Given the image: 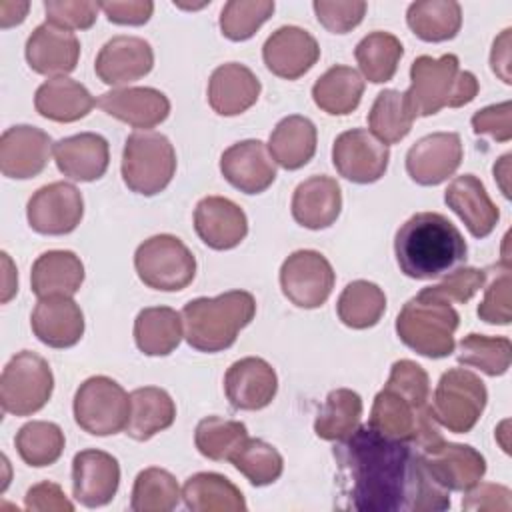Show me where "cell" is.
I'll use <instances>...</instances> for the list:
<instances>
[{
  "mask_svg": "<svg viewBox=\"0 0 512 512\" xmlns=\"http://www.w3.org/2000/svg\"><path fill=\"white\" fill-rule=\"evenodd\" d=\"M278 390L274 368L258 356H246L230 364L224 374V392L236 410H262Z\"/></svg>",
  "mask_w": 512,
  "mask_h": 512,
  "instance_id": "cell-23",
  "label": "cell"
},
{
  "mask_svg": "<svg viewBox=\"0 0 512 512\" xmlns=\"http://www.w3.org/2000/svg\"><path fill=\"white\" fill-rule=\"evenodd\" d=\"M30 326L42 344L70 348L84 334V314L72 296H46L34 306Z\"/></svg>",
  "mask_w": 512,
  "mask_h": 512,
  "instance_id": "cell-26",
  "label": "cell"
},
{
  "mask_svg": "<svg viewBox=\"0 0 512 512\" xmlns=\"http://www.w3.org/2000/svg\"><path fill=\"white\" fill-rule=\"evenodd\" d=\"M424 458L434 480L448 492H468L486 474L484 456L468 444L446 442L440 438L424 448Z\"/></svg>",
  "mask_w": 512,
  "mask_h": 512,
  "instance_id": "cell-17",
  "label": "cell"
},
{
  "mask_svg": "<svg viewBox=\"0 0 512 512\" xmlns=\"http://www.w3.org/2000/svg\"><path fill=\"white\" fill-rule=\"evenodd\" d=\"M318 22L332 34H346L352 28H356L364 14L368 4L360 0L352 2H328V0H316L312 4Z\"/></svg>",
  "mask_w": 512,
  "mask_h": 512,
  "instance_id": "cell-52",
  "label": "cell"
},
{
  "mask_svg": "<svg viewBox=\"0 0 512 512\" xmlns=\"http://www.w3.org/2000/svg\"><path fill=\"white\" fill-rule=\"evenodd\" d=\"M254 314L256 300L246 290H228L214 298H194L180 312L184 338L198 352L230 348Z\"/></svg>",
  "mask_w": 512,
  "mask_h": 512,
  "instance_id": "cell-4",
  "label": "cell"
},
{
  "mask_svg": "<svg viewBox=\"0 0 512 512\" xmlns=\"http://www.w3.org/2000/svg\"><path fill=\"white\" fill-rule=\"evenodd\" d=\"M176 418V404L170 394L158 386H142L130 392V414L124 432L138 440H150L170 428Z\"/></svg>",
  "mask_w": 512,
  "mask_h": 512,
  "instance_id": "cell-33",
  "label": "cell"
},
{
  "mask_svg": "<svg viewBox=\"0 0 512 512\" xmlns=\"http://www.w3.org/2000/svg\"><path fill=\"white\" fill-rule=\"evenodd\" d=\"M336 274L316 250H296L280 266L282 294L298 308H318L332 294Z\"/></svg>",
  "mask_w": 512,
  "mask_h": 512,
  "instance_id": "cell-12",
  "label": "cell"
},
{
  "mask_svg": "<svg viewBox=\"0 0 512 512\" xmlns=\"http://www.w3.org/2000/svg\"><path fill=\"white\" fill-rule=\"evenodd\" d=\"M462 508L476 510V512H494V510L508 512L512 508V492L502 484L478 482L474 488H470L468 496L462 500Z\"/></svg>",
  "mask_w": 512,
  "mask_h": 512,
  "instance_id": "cell-54",
  "label": "cell"
},
{
  "mask_svg": "<svg viewBox=\"0 0 512 512\" xmlns=\"http://www.w3.org/2000/svg\"><path fill=\"white\" fill-rule=\"evenodd\" d=\"M26 510L34 512H72L74 504L66 498L64 490L54 482H40L26 492Z\"/></svg>",
  "mask_w": 512,
  "mask_h": 512,
  "instance_id": "cell-55",
  "label": "cell"
},
{
  "mask_svg": "<svg viewBox=\"0 0 512 512\" xmlns=\"http://www.w3.org/2000/svg\"><path fill=\"white\" fill-rule=\"evenodd\" d=\"M510 28H506L496 40H494V46H492V52H490V66H492V72L496 76H500V80L504 84H510L512 82V76H510Z\"/></svg>",
  "mask_w": 512,
  "mask_h": 512,
  "instance_id": "cell-57",
  "label": "cell"
},
{
  "mask_svg": "<svg viewBox=\"0 0 512 512\" xmlns=\"http://www.w3.org/2000/svg\"><path fill=\"white\" fill-rule=\"evenodd\" d=\"M100 10L106 14V18L120 26H142L150 20L154 12V4L148 0H112V2H100Z\"/></svg>",
  "mask_w": 512,
  "mask_h": 512,
  "instance_id": "cell-56",
  "label": "cell"
},
{
  "mask_svg": "<svg viewBox=\"0 0 512 512\" xmlns=\"http://www.w3.org/2000/svg\"><path fill=\"white\" fill-rule=\"evenodd\" d=\"M26 62L42 76H66L70 74L80 58V42L74 32L44 22L34 28L26 40Z\"/></svg>",
  "mask_w": 512,
  "mask_h": 512,
  "instance_id": "cell-21",
  "label": "cell"
},
{
  "mask_svg": "<svg viewBox=\"0 0 512 512\" xmlns=\"http://www.w3.org/2000/svg\"><path fill=\"white\" fill-rule=\"evenodd\" d=\"M458 324L460 316L450 304L418 292L398 312L396 334L420 356L446 358L454 352Z\"/></svg>",
  "mask_w": 512,
  "mask_h": 512,
  "instance_id": "cell-6",
  "label": "cell"
},
{
  "mask_svg": "<svg viewBox=\"0 0 512 512\" xmlns=\"http://www.w3.org/2000/svg\"><path fill=\"white\" fill-rule=\"evenodd\" d=\"M182 490L176 478L164 468L142 470L132 486L130 508L134 512H170L178 506Z\"/></svg>",
  "mask_w": 512,
  "mask_h": 512,
  "instance_id": "cell-44",
  "label": "cell"
},
{
  "mask_svg": "<svg viewBox=\"0 0 512 512\" xmlns=\"http://www.w3.org/2000/svg\"><path fill=\"white\" fill-rule=\"evenodd\" d=\"M388 160V146L364 128L342 132L332 146V164L336 172L356 184H372L380 180L388 168Z\"/></svg>",
  "mask_w": 512,
  "mask_h": 512,
  "instance_id": "cell-14",
  "label": "cell"
},
{
  "mask_svg": "<svg viewBox=\"0 0 512 512\" xmlns=\"http://www.w3.org/2000/svg\"><path fill=\"white\" fill-rule=\"evenodd\" d=\"M120 486V464L104 450H82L72 460V494L86 508L108 504Z\"/></svg>",
  "mask_w": 512,
  "mask_h": 512,
  "instance_id": "cell-19",
  "label": "cell"
},
{
  "mask_svg": "<svg viewBox=\"0 0 512 512\" xmlns=\"http://www.w3.org/2000/svg\"><path fill=\"white\" fill-rule=\"evenodd\" d=\"M138 278L154 290H184L196 276V258L190 248L172 234H156L134 252Z\"/></svg>",
  "mask_w": 512,
  "mask_h": 512,
  "instance_id": "cell-8",
  "label": "cell"
},
{
  "mask_svg": "<svg viewBox=\"0 0 512 512\" xmlns=\"http://www.w3.org/2000/svg\"><path fill=\"white\" fill-rule=\"evenodd\" d=\"M414 118L416 114L410 106L406 92L388 88L376 96L368 112V126H370V132L388 146L408 136V132L412 130Z\"/></svg>",
  "mask_w": 512,
  "mask_h": 512,
  "instance_id": "cell-39",
  "label": "cell"
},
{
  "mask_svg": "<svg viewBox=\"0 0 512 512\" xmlns=\"http://www.w3.org/2000/svg\"><path fill=\"white\" fill-rule=\"evenodd\" d=\"M428 400L426 370L414 360H398L392 364L388 382L374 398L368 426L384 436L410 440L424 450L442 438Z\"/></svg>",
  "mask_w": 512,
  "mask_h": 512,
  "instance_id": "cell-2",
  "label": "cell"
},
{
  "mask_svg": "<svg viewBox=\"0 0 512 512\" xmlns=\"http://www.w3.org/2000/svg\"><path fill=\"white\" fill-rule=\"evenodd\" d=\"M14 444L20 458L28 466L42 468L54 464L62 456L66 440L58 424L46 420H32L18 430Z\"/></svg>",
  "mask_w": 512,
  "mask_h": 512,
  "instance_id": "cell-43",
  "label": "cell"
},
{
  "mask_svg": "<svg viewBox=\"0 0 512 512\" xmlns=\"http://www.w3.org/2000/svg\"><path fill=\"white\" fill-rule=\"evenodd\" d=\"M406 22L424 42H444L458 34L462 8L454 0H418L408 6Z\"/></svg>",
  "mask_w": 512,
  "mask_h": 512,
  "instance_id": "cell-38",
  "label": "cell"
},
{
  "mask_svg": "<svg viewBox=\"0 0 512 512\" xmlns=\"http://www.w3.org/2000/svg\"><path fill=\"white\" fill-rule=\"evenodd\" d=\"M30 4L28 2H14V0H2L0 2V26L10 28L20 22H24L26 12Z\"/></svg>",
  "mask_w": 512,
  "mask_h": 512,
  "instance_id": "cell-58",
  "label": "cell"
},
{
  "mask_svg": "<svg viewBox=\"0 0 512 512\" xmlns=\"http://www.w3.org/2000/svg\"><path fill=\"white\" fill-rule=\"evenodd\" d=\"M260 96V80L238 62L218 66L208 80V104L220 116H238L252 108Z\"/></svg>",
  "mask_w": 512,
  "mask_h": 512,
  "instance_id": "cell-29",
  "label": "cell"
},
{
  "mask_svg": "<svg viewBox=\"0 0 512 512\" xmlns=\"http://www.w3.org/2000/svg\"><path fill=\"white\" fill-rule=\"evenodd\" d=\"M154 66V50L150 42L138 36H114L98 52L94 70L96 76L116 88L140 80Z\"/></svg>",
  "mask_w": 512,
  "mask_h": 512,
  "instance_id": "cell-18",
  "label": "cell"
},
{
  "mask_svg": "<svg viewBox=\"0 0 512 512\" xmlns=\"http://www.w3.org/2000/svg\"><path fill=\"white\" fill-rule=\"evenodd\" d=\"M248 438V430L238 420H226L220 416H206L198 422L194 432V444L204 458L230 460L236 448Z\"/></svg>",
  "mask_w": 512,
  "mask_h": 512,
  "instance_id": "cell-47",
  "label": "cell"
},
{
  "mask_svg": "<svg viewBox=\"0 0 512 512\" xmlns=\"http://www.w3.org/2000/svg\"><path fill=\"white\" fill-rule=\"evenodd\" d=\"M444 202L458 214L474 238H486L500 220L498 206L474 174L456 176L444 192Z\"/></svg>",
  "mask_w": 512,
  "mask_h": 512,
  "instance_id": "cell-28",
  "label": "cell"
},
{
  "mask_svg": "<svg viewBox=\"0 0 512 512\" xmlns=\"http://www.w3.org/2000/svg\"><path fill=\"white\" fill-rule=\"evenodd\" d=\"M130 394L108 376L84 380L74 394V420L92 436H110L126 428Z\"/></svg>",
  "mask_w": 512,
  "mask_h": 512,
  "instance_id": "cell-11",
  "label": "cell"
},
{
  "mask_svg": "<svg viewBox=\"0 0 512 512\" xmlns=\"http://www.w3.org/2000/svg\"><path fill=\"white\" fill-rule=\"evenodd\" d=\"M404 54L402 42L390 32H370L366 34L354 50L356 62L364 78L372 84H382L394 78L398 62Z\"/></svg>",
  "mask_w": 512,
  "mask_h": 512,
  "instance_id": "cell-40",
  "label": "cell"
},
{
  "mask_svg": "<svg viewBox=\"0 0 512 512\" xmlns=\"http://www.w3.org/2000/svg\"><path fill=\"white\" fill-rule=\"evenodd\" d=\"M96 100L88 88L68 76L42 82L34 94V108L40 116L54 122H76L90 114Z\"/></svg>",
  "mask_w": 512,
  "mask_h": 512,
  "instance_id": "cell-32",
  "label": "cell"
},
{
  "mask_svg": "<svg viewBox=\"0 0 512 512\" xmlns=\"http://www.w3.org/2000/svg\"><path fill=\"white\" fill-rule=\"evenodd\" d=\"M462 156V140L456 132L426 134L406 152V172L420 186H438L458 170Z\"/></svg>",
  "mask_w": 512,
  "mask_h": 512,
  "instance_id": "cell-15",
  "label": "cell"
},
{
  "mask_svg": "<svg viewBox=\"0 0 512 512\" xmlns=\"http://www.w3.org/2000/svg\"><path fill=\"white\" fill-rule=\"evenodd\" d=\"M364 94L362 76L344 64L328 68L312 86L314 104L332 116H346L354 112Z\"/></svg>",
  "mask_w": 512,
  "mask_h": 512,
  "instance_id": "cell-37",
  "label": "cell"
},
{
  "mask_svg": "<svg viewBox=\"0 0 512 512\" xmlns=\"http://www.w3.org/2000/svg\"><path fill=\"white\" fill-rule=\"evenodd\" d=\"M84 282V264L70 250L40 254L30 272V286L38 298L74 296Z\"/></svg>",
  "mask_w": 512,
  "mask_h": 512,
  "instance_id": "cell-31",
  "label": "cell"
},
{
  "mask_svg": "<svg viewBox=\"0 0 512 512\" xmlns=\"http://www.w3.org/2000/svg\"><path fill=\"white\" fill-rule=\"evenodd\" d=\"M272 12V0H230L220 12V30L228 40H248L272 16Z\"/></svg>",
  "mask_w": 512,
  "mask_h": 512,
  "instance_id": "cell-48",
  "label": "cell"
},
{
  "mask_svg": "<svg viewBox=\"0 0 512 512\" xmlns=\"http://www.w3.org/2000/svg\"><path fill=\"white\" fill-rule=\"evenodd\" d=\"M58 170L76 182H92L106 174L110 164V148L104 136L96 132H80L62 138L52 148Z\"/></svg>",
  "mask_w": 512,
  "mask_h": 512,
  "instance_id": "cell-27",
  "label": "cell"
},
{
  "mask_svg": "<svg viewBox=\"0 0 512 512\" xmlns=\"http://www.w3.org/2000/svg\"><path fill=\"white\" fill-rule=\"evenodd\" d=\"M230 462L252 486H268L284 470L280 452L260 438H246L230 456Z\"/></svg>",
  "mask_w": 512,
  "mask_h": 512,
  "instance_id": "cell-45",
  "label": "cell"
},
{
  "mask_svg": "<svg viewBox=\"0 0 512 512\" xmlns=\"http://www.w3.org/2000/svg\"><path fill=\"white\" fill-rule=\"evenodd\" d=\"M194 230L212 250H232L248 234L244 210L224 196H206L194 208Z\"/></svg>",
  "mask_w": 512,
  "mask_h": 512,
  "instance_id": "cell-22",
  "label": "cell"
},
{
  "mask_svg": "<svg viewBox=\"0 0 512 512\" xmlns=\"http://www.w3.org/2000/svg\"><path fill=\"white\" fill-rule=\"evenodd\" d=\"M52 138L28 124L10 126L0 136V170L6 178L28 180L38 176L52 152Z\"/></svg>",
  "mask_w": 512,
  "mask_h": 512,
  "instance_id": "cell-16",
  "label": "cell"
},
{
  "mask_svg": "<svg viewBox=\"0 0 512 512\" xmlns=\"http://www.w3.org/2000/svg\"><path fill=\"white\" fill-rule=\"evenodd\" d=\"M458 362L488 376H502L512 362V344L506 336L468 334L458 344Z\"/></svg>",
  "mask_w": 512,
  "mask_h": 512,
  "instance_id": "cell-46",
  "label": "cell"
},
{
  "mask_svg": "<svg viewBox=\"0 0 512 512\" xmlns=\"http://www.w3.org/2000/svg\"><path fill=\"white\" fill-rule=\"evenodd\" d=\"M100 2L92 0H46V22L66 30H88L96 22Z\"/></svg>",
  "mask_w": 512,
  "mask_h": 512,
  "instance_id": "cell-51",
  "label": "cell"
},
{
  "mask_svg": "<svg viewBox=\"0 0 512 512\" xmlns=\"http://www.w3.org/2000/svg\"><path fill=\"white\" fill-rule=\"evenodd\" d=\"M54 390L50 364L36 352L14 354L0 376L2 410L14 416H30L42 410Z\"/></svg>",
  "mask_w": 512,
  "mask_h": 512,
  "instance_id": "cell-9",
  "label": "cell"
},
{
  "mask_svg": "<svg viewBox=\"0 0 512 512\" xmlns=\"http://www.w3.org/2000/svg\"><path fill=\"white\" fill-rule=\"evenodd\" d=\"M342 210L340 184L330 176H310L292 196V216L308 230H322L336 222Z\"/></svg>",
  "mask_w": 512,
  "mask_h": 512,
  "instance_id": "cell-30",
  "label": "cell"
},
{
  "mask_svg": "<svg viewBox=\"0 0 512 512\" xmlns=\"http://www.w3.org/2000/svg\"><path fill=\"white\" fill-rule=\"evenodd\" d=\"M262 58L272 74L296 80L318 62L320 46L304 28L280 26L266 38Z\"/></svg>",
  "mask_w": 512,
  "mask_h": 512,
  "instance_id": "cell-20",
  "label": "cell"
},
{
  "mask_svg": "<svg viewBox=\"0 0 512 512\" xmlns=\"http://www.w3.org/2000/svg\"><path fill=\"white\" fill-rule=\"evenodd\" d=\"M486 400L488 390L480 376L466 368H450L440 376L430 408L440 426L466 434L480 420Z\"/></svg>",
  "mask_w": 512,
  "mask_h": 512,
  "instance_id": "cell-10",
  "label": "cell"
},
{
  "mask_svg": "<svg viewBox=\"0 0 512 512\" xmlns=\"http://www.w3.org/2000/svg\"><path fill=\"white\" fill-rule=\"evenodd\" d=\"M490 276L488 282H484V298L478 304V316L486 324H500L508 326L512 320V310H510V264H496L492 272L486 270Z\"/></svg>",
  "mask_w": 512,
  "mask_h": 512,
  "instance_id": "cell-49",
  "label": "cell"
},
{
  "mask_svg": "<svg viewBox=\"0 0 512 512\" xmlns=\"http://www.w3.org/2000/svg\"><path fill=\"white\" fill-rule=\"evenodd\" d=\"M84 216L80 190L70 182H52L38 188L26 206V218L34 232L64 236L78 228Z\"/></svg>",
  "mask_w": 512,
  "mask_h": 512,
  "instance_id": "cell-13",
  "label": "cell"
},
{
  "mask_svg": "<svg viewBox=\"0 0 512 512\" xmlns=\"http://www.w3.org/2000/svg\"><path fill=\"white\" fill-rule=\"evenodd\" d=\"M96 104L110 116L132 128L150 130L170 114V100L164 92L150 86H124L104 92Z\"/></svg>",
  "mask_w": 512,
  "mask_h": 512,
  "instance_id": "cell-25",
  "label": "cell"
},
{
  "mask_svg": "<svg viewBox=\"0 0 512 512\" xmlns=\"http://www.w3.org/2000/svg\"><path fill=\"white\" fill-rule=\"evenodd\" d=\"M184 336L182 316L168 306H152L134 320V342L146 356H168Z\"/></svg>",
  "mask_w": 512,
  "mask_h": 512,
  "instance_id": "cell-35",
  "label": "cell"
},
{
  "mask_svg": "<svg viewBox=\"0 0 512 512\" xmlns=\"http://www.w3.org/2000/svg\"><path fill=\"white\" fill-rule=\"evenodd\" d=\"M222 176L244 194H260L276 180L274 160L260 140H242L220 156Z\"/></svg>",
  "mask_w": 512,
  "mask_h": 512,
  "instance_id": "cell-24",
  "label": "cell"
},
{
  "mask_svg": "<svg viewBox=\"0 0 512 512\" xmlns=\"http://www.w3.org/2000/svg\"><path fill=\"white\" fill-rule=\"evenodd\" d=\"M362 416V398L350 388L332 390L318 410L314 432L318 438L338 442L358 428Z\"/></svg>",
  "mask_w": 512,
  "mask_h": 512,
  "instance_id": "cell-41",
  "label": "cell"
},
{
  "mask_svg": "<svg viewBox=\"0 0 512 512\" xmlns=\"http://www.w3.org/2000/svg\"><path fill=\"white\" fill-rule=\"evenodd\" d=\"M472 128L478 136H490L498 142L512 138V104L504 100L500 104L486 106L472 116Z\"/></svg>",
  "mask_w": 512,
  "mask_h": 512,
  "instance_id": "cell-53",
  "label": "cell"
},
{
  "mask_svg": "<svg viewBox=\"0 0 512 512\" xmlns=\"http://www.w3.org/2000/svg\"><path fill=\"white\" fill-rule=\"evenodd\" d=\"M386 310V296L382 288L368 280L350 282L338 296L336 312L344 326L364 330L382 318Z\"/></svg>",
  "mask_w": 512,
  "mask_h": 512,
  "instance_id": "cell-42",
  "label": "cell"
},
{
  "mask_svg": "<svg viewBox=\"0 0 512 512\" xmlns=\"http://www.w3.org/2000/svg\"><path fill=\"white\" fill-rule=\"evenodd\" d=\"M122 180L142 196L162 192L174 178L176 152L172 142L154 130L132 132L122 150Z\"/></svg>",
  "mask_w": 512,
  "mask_h": 512,
  "instance_id": "cell-7",
  "label": "cell"
},
{
  "mask_svg": "<svg viewBox=\"0 0 512 512\" xmlns=\"http://www.w3.org/2000/svg\"><path fill=\"white\" fill-rule=\"evenodd\" d=\"M466 240L460 230L438 212H418L396 232L394 254L400 272L414 280L446 276L466 260Z\"/></svg>",
  "mask_w": 512,
  "mask_h": 512,
  "instance_id": "cell-3",
  "label": "cell"
},
{
  "mask_svg": "<svg viewBox=\"0 0 512 512\" xmlns=\"http://www.w3.org/2000/svg\"><path fill=\"white\" fill-rule=\"evenodd\" d=\"M334 446L346 508L356 512H440L450 492L430 474L424 450L410 442L356 428Z\"/></svg>",
  "mask_w": 512,
  "mask_h": 512,
  "instance_id": "cell-1",
  "label": "cell"
},
{
  "mask_svg": "<svg viewBox=\"0 0 512 512\" xmlns=\"http://www.w3.org/2000/svg\"><path fill=\"white\" fill-rule=\"evenodd\" d=\"M2 262H4V288H2V302L6 304L18 290V276L12 266V260L6 252H2Z\"/></svg>",
  "mask_w": 512,
  "mask_h": 512,
  "instance_id": "cell-59",
  "label": "cell"
},
{
  "mask_svg": "<svg viewBox=\"0 0 512 512\" xmlns=\"http://www.w3.org/2000/svg\"><path fill=\"white\" fill-rule=\"evenodd\" d=\"M478 94V80L460 68L454 54L440 58L418 56L410 66V88L406 96L416 116H432L442 108H460Z\"/></svg>",
  "mask_w": 512,
  "mask_h": 512,
  "instance_id": "cell-5",
  "label": "cell"
},
{
  "mask_svg": "<svg viewBox=\"0 0 512 512\" xmlns=\"http://www.w3.org/2000/svg\"><path fill=\"white\" fill-rule=\"evenodd\" d=\"M510 158L512 154H504L496 164H494V178L500 184V190L506 198H510V188H508V176H510Z\"/></svg>",
  "mask_w": 512,
  "mask_h": 512,
  "instance_id": "cell-60",
  "label": "cell"
},
{
  "mask_svg": "<svg viewBox=\"0 0 512 512\" xmlns=\"http://www.w3.org/2000/svg\"><path fill=\"white\" fill-rule=\"evenodd\" d=\"M488 274L486 270H478V268H456L452 272H448L442 282L434 284V286H426L420 292H424L426 296L438 298L446 304L458 302V304H466L486 282Z\"/></svg>",
  "mask_w": 512,
  "mask_h": 512,
  "instance_id": "cell-50",
  "label": "cell"
},
{
  "mask_svg": "<svg viewBox=\"0 0 512 512\" xmlns=\"http://www.w3.org/2000/svg\"><path fill=\"white\" fill-rule=\"evenodd\" d=\"M318 132L310 118L292 114L282 118L270 134L268 152L276 164L286 170H298L308 164L316 152Z\"/></svg>",
  "mask_w": 512,
  "mask_h": 512,
  "instance_id": "cell-34",
  "label": "cell"
},
{
  "mask_svg": "<svg viewBox=\"0 0 512 512\" xmlns=\"http://www.w3.org/2000/svg\"><path fill=\"white\" fill-rule=\"evenodd\" d=\"M182 500L192 512H244L246 502L236 484L216 472H198L182 486Z\"/></svg>",
  "mask_w": 512,
  "mask_h": 512,
  "instance_id": "cell-36",
  "label": "cell"
}]
</instances>
